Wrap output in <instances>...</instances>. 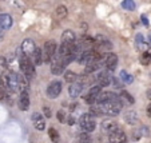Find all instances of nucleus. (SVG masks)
<instances>
[{
	"instance_id": "nucleus-41",
	"label": "nucleus",
	"mask_w": 151,
	"mask_h": 143,
	"mask_svg": "<svg viewBox=\"0 0 151 143\" xmlns=\"http://www.w3.org/2000/svg\"><path fill=\"white\" fill-rule=\"evenodd\" d=\"M147 98L151 100V90H148V91H147Z\"/></svg>"
},
{
	"instance_id": "nucleus-8",
	"label": "nucleus",
	"mask_w": 151,
	"mask_h": 143,
	"mask_svg": "<svg viewBox=\"0 0 151 143\" xmlns=\"http://www.w3.org/2000/svg\"><path fill=\"white\" fill-rule=\"evenodd\" d=\"M96 83L98 86L103 87H109L112 83V76L111 74H109V71H100L96 76Z\"/></svg>"
},
{
	"instance_id": "nucleus-34",
	"label": "nucleus",
	"mask_w": 151,
	"mask_h": 143,
	"mask_svg": "<svg viewBox=\"0 0 151 143\" xmlns=\"http://www.w3.org/2000/svg\"><path fill=\"white\" fill-rule=\"evenodd\" d=\"M56 116H58V120H59L60 123H66L67 118H66V114H64L63 110H59V111L56 112Z\"/></svg>"
},
{
	"instance_id": "nucleus-4",
	"label": "nucleus",
	"mask_w": 151,
	"mask_h": 143,
	"mask_svg": "<svg viewBox=\"0 0 151 143\" xmlns=\"http://www.w3.org/2000/svg\"><path fill=\"white\" fill-rule=\"evenodd\" d=\"M79 124H80V127H82L83 131L87 132V134L92 132L95 130V127H96V123H95V120H94V116L90 115L88 112H87V114H83L82 116H80Z\"/></svg>"
},
{
	"instance_id": "nucleus-13",
	"label": "nucleus",
	"mask_w": 151,
	"mask_h": 143,
	"mask_svg": "<svg viewBox=\"0 0 151 143\" xmlns=\"http://www.w3.org/2000/svg\"><path fill=\"white\" fill-rule=\"evenodd\" d=\"M64 67H66V66L62 63V60H60L58 56H55L54 60L51 62V72L54 75L63 74V72H64Z\"/></svg>"
},
{
	"instance_id": "nucleus-6",
	"label": "nucleus",
	"mask_w": 151,
	"mask_h": 143,
	"mask_svg": "<svg viewBox=\"0 0 151 143\" xmlns=\"http://www.w3.org/2000/svg\"><path fill=\"white\" fill-rule=\"evenodd\" d=\"M102 92V87L100 86H94V87H91L90 88V91L87 92V94L84 95V102L86 103H88V104H94V103H96V98H98V95Z\"/></svg>"
},
{
	"instance_id": "nucleus-11",
	"label": "nucleus",
	"mask_w": 151,
	"mask_h": 143,
	"mask_svg": "<svg viewBox=\"0 0 151 143\" xmlns=\"http://www.w3.org/2000/svg\"><path fill=\"white\" fill-rule=\"evenodd\" d=\"M32 119V123H34L35 129L39 130V131H43V130L46 129V120H44V116L39 112H34L31 116Z\"/></svg>"
},
{
	"instance_id": "nucleus-33",
	"label": "nucleus",
	"mask_w": 151,
	"mask_h": 143,
	"mask_svg": "<svg viewBox=\"0 0 151 143\" xmlns=\"http://www.w3.org/2000/svg\"><path fill=\"white\" fill-rule=\"evenodd\" d=\"M90 115H92V116H100L102 115V111H100L99 107H95V106H91V109H90Z\"/></svg>"
},
{
	"instance_id": "nucleus-3",
	"label": "nucleus",
	"mask_w": 151,
	"mask_h": 143,
	"mask_svg": "<svg viewBox=\"0 0 151 143\" xmlns=\"http://www.w3.org/2000/svg\"><path fill=\"white\" fill-rule=\"evenodd\" d=\"M58 51V46L55 40H48L46 44H44V50H42V55H43V62H52L56 55Z\"/></svg>"
},
{
	"instance_id": "nucleus-38",
	"label": "nucleus",
	"mask_w": 151,
	"mask_h": 143,
	"mask_svg": "<svg viewBox=\"0 0 151 143\" xmlns=\"http://www.w3.org/2000/svg\"><path fill=\"white\" fill-rule=\"evenodd\" d=\"M140 19H142L143 24H145V26L147 27V26H148V19H147V17H146V15H142V16H140Z\"/></svg>"
},
{
	"instance_id": "nucleus-16",
	"label": "nucleus",
	"mask_w": 151,
	"mask_h": 143,
	"mask_svg": "<svg viewBox=\"0 0 151 143\" xmlns=\"http://www.w3.org/2000/svg\"><path fill=\"white\" fill-rule=\"evenodd\" d=\"M14 20L8 14H0V29H8L12 26Z\"/></svg>"
},
{
	"instance_id": "nucleus-31",
	"label": "nucleus",
	"mask_w": 151,
	"mask_h": 143,
	"mask_svg": "<svg viewBox=\"0 0 151 143\" xmlns=\"http://www.w3.org/2000/svg\"><path fill=\"white\" fill-rule=\"evenodd\" d=\"M7 86H6V82L4 79H0V100H3L4 98L7 96Z\"/></svg>"
},
{
	"instance_id": "nucleus-22",
	"label": "nucleus",
	"mask_w": 151,
	"mask_h": 143,
	"mask_svg": "<svg viewBox=\"0 0 151 143\" xmlns=\"http://www.w3.org/2000/svg\"><path fill=\"white\" fill-rule=\"evenodd\" d=\"M124 120H126V123H128V124H137L138 123V114L135 111L126 112Z\"/></svg>"
},
{
	"instance_id": "nucleus-30",
	"label": "nucleus",
	"mask_w": 151,
	"mask_h": 143,
	"mask_svg": "<svg viewBox=\"0 0 151 143\" xmlns=\"http://www.w3.org/2000/svg\"><path fill=\"white\" fill-rule=\"evenodd\" d=\"M140 63L143 66H148L151 63V52H143L140 56Z\"/></svg>"
},
{
	"instance_id": "nucleus-18",
	"label": "nucleus",
	"mask_w": 151,
	"mask_h": 143,
	"mask_svg": "<svg viewBox=\"0 0 151 143\" xmlns=\"http://www.w3.org/2000/svg\"><path fill=\"white\" fill-rule=\"evenodd\" d=\"M83 90V83H79V82H75V83H71V86L68 87V92L71 98H78L80 95Z\"/></svg>"
},
{
	"instance_id": "nucleus-26",
	"label": "nucleus",
	"mask_w": 151,
	"mask_h": 143,
	"mask_svg": "<svg viewBox=\"0 0 151 143\" xmlns=\"http://www.w3.org/2000/svg\"><path fill=\"white\" fill-rule=\"evenodd\" d=\"M48 137L54 143L60 142V135H59V132H58V130H55L54 127H51V129L48 130Z\"/></svg>"
},
{
	"instance_id": "nucleus-25",
	"label": "nucleus",
	"mask_w": 151,
	"mask_h": 143,
	"mask_svg": "<svg viewBox=\"0 0 151 143\" xmlns=\"http://www.w3.org/2000/svg\"><path fill=\"white\" fill-rule=\"evenodd\" d=\"M67 14H68V9H67L66 6H59L56 8V12H55L58 19H64L67 16Z\"/></svg>"
},
{
	"instance_id": "nucleus-14",
	"label": "nucleus",
	"mask_w": 151,
	"mask_h": 143,
	"mask_svg": "<svg viewBox=\"0 0 151 143\" xmlns=\"http://www.w3.org/2000/svg\"><path fill=\"white\" fill-rule=\"evenodd\" d=\"M19 109L22 111H27L29 109V96L27 91H22L19 96Z\"/></svg>"
},
{
	"instance_id": "nucleus-27",
	"label": "nucleus",
	"mask_w": 151,
	"mask_h": 143,
	"mask_svg": "<svg viewBox=\"0 0 151 143\" xmlns=\"http://www.w3.org/2000/svg\"><path fill=\"white\" fill-rule=\"evenodd\" d=\"M78 79V75L72 71H66L64 72V80L68 82V83H75Z\"/></svg>"
},
{
	"instance_id": "nucleus-36",
	"label": "nucleus",
	"mask_w": 151,
	"mask_h": 143,
	"mask_svg": "<svg viewBox=\"0 0 151 143\" xmlns=\"http://www.w3.org/2000/svg\"><path fill=\"white\" fill-rule=\"evenodd\" d=\"M0 68H1V70H6L7 68V60H6V57H4V56L0 57Z\"/></svg>"
},
{
	"instance_id": "nucleus-40",
	"label": "nucleus",
	"mask_w": 151,
	"mask_h": 143,
	"mask_svg": "<svg viewBox=\"0 0 151 143\" xmlns=\"http://www.w3.org/2000/svg\"><path fill=\"white\" fill-rule=\"evenodd\" d=\"M147 42H148V46H151V32L148 34V36H147Z\"/></svg>"
},
{
	"instance_id": "nucleus-1",
	"label": "nucleus",
	"mask_w": 151,
	"mask_h": 143,
	"mask_svg": "<svg viewBox=\"0 0 151 143\" xmlns=\"http://www.w3.org/2000/svg\"><path fill=\"white\" fill-rule=\"evenodd\" d=\"M98 107L102 111V115H109V116H115L120 112V110L123 109V103L120 98H115V99L107 100V102H103V103L98 104Z\"/></svg>"
},
{
	"instance_id": "nucleus-10",
	"label": "nucleus",
	"mask_w": 151,
	"mask_h": 143,
	"mask_svg": "<svg viewBox=\"0 0 151 143\" xmlns=\"http://www.w3.org/2000/svg\"><path fill=\"white\" fill-rule=\"evenodd\" d=\"M109 138H110V143H126V140H127V135L120 129L111 132V134L109 135Z\"/></svg>"
},
{
	"instance_id": "nucleus-35",
	"label": "nucleus",
	"mask_w": 151,
	"mask_h": 143,
	"mask_svg": "<svg viewBox=\"0 0 151 143\" xmlns=\"http://www.w3.org/2000/svg\"><path fill=\"white\" fill-rule=\"evenodd\" d=\"M79 139H80V143H91V138H90V135L87 134V132L80 134Z\"/></svg>"
},
{
	"instance_id": "nucleus-23",
	"label": "nucleus",
	"mask_w": 151,
	"mask_h": 143,
	"mask_svg": "<svg viewBox=\"0 0 151 143\" xmlns=\"http://www.w3.org/2000/svg\"><path fill=\"white\" fill-rule=\"evenodd\" d=\"M99 67H100V62H90V63L86 64L84 72H86V74H91V72L96 71Z\"/></svg>"
},
{
	"instance_id": "nucleus-9",
	"label": "nucleus",
	"mask_w": 151,
	"mask_h": 143,
	"mask_svg": "<svg viewBox=\"0 0 151 143\" xmlns=\"http://www.w3.org/2000/svg\"><path fill=\"white\" fill-rule=\"evenodd\" d=\"M36 44H35V42L32 39H24L23 43H22V50H23V54L26 55V56H28L29 59L32 57V55H34L35 50H36Z\"/></svg>"
},
{
	"instance_id": "nucleus-2",
	"label": "nucleus",
	"mask_w": 151,
	"mask_h": 143,
	"mask_svg": "<svg viewBox=\"0 0 151 143\" xmlns=\"http://www.w3.org/2000/svg\"><path fill=\"white\" fill-rule=\"evenodd\" d=\"M19 64H20L22 74H23L28 80H31L32 78L35 76V66H34V63H32V60L29 59L28 56H26L24 54H22L20 55Z\"/></svg>"
},
{
	"instance_id": "nucleus-20",
	"label": "nucleus",
	"mask_w": 151,
	"mask_h": 143,
	"mask_svg": "<svg viewBox=\"0 0 151 143\" xmlns=\"http://www.w3.org/2000/svg\"><path fill=\"white\" fill-rule=\"evenodd\" d=\"M17 86H19L20 92H22V91H27V90H28V86H29V80L27 79L23 74L17 75Z\"/></svg>"
},
{
	"instance_id": "nucleus-21",
	"label": "nucleus",
	"mask_w": 151,
	"mask_h": 143,
	"mask_svg": "<svg viewBox=\"0 0 151 143\" xmlns=\"http://www.w3.org/2000/svg\"><path fill=\"white\" fill-rule=\"evenodd\" d=\"M31 60H32V63H34V66H40V64L43 63L42 48H39V47H37V48L35 50V52H34V55H32Z\"/></svg>"
},
{
	"instance_id": "nucleus-32",
	"label": "nucleus",
	"mask_w": 151,
	"mask_h": 143,
	"mask_svg": "<svg viewBox=\"0 0 151 143\" xmlns=\"http://www.w3.org/2000/svg\"><path fill=\"white\" fill-rule=\"evenodd\" d=\"M120 98H124V99L127 100V102H128L130 104H134V102H135V99L132 98V95H131V94H128V92H127V91H124V90H123V91L120 92Z\"/></svg>"
},
{
	"instance_id": "nucleus-12",
	"label": "nucleus",
	"mask_w": 151,
	"mask_h": 143,
	"mask_svg": "<svg viewBox=\"0 0 151 143\" xmlns=\"http://www.w3.org/2000/svg\"><path fill=\"white\" fill-rule=\"evenodd\" d=\"M119 127H118V123L115 122V120L112 119H106L102 122V130L103 132H106V134H111V132H114L115 130H118Z\"/></svg>"
},
{
	"instance_id": "nucleus-29",
	"label": "nucleus",
	"mask_w": 151,
	"mask_h": 143,
	"mask_svg": "<svg viewBox=\"0 0 151 143\" xmlns=\"http://www.w3.org/2000/svg\"><path fill=\"white\" fill-rule=\"evenodd\" d=\"M135 44H137V48H139V50L145 48V37H143L142 34H138L135 36Z\"/></svg>"
},
{
	"instance_id": "nucleus-28",
	"label": "nucleus",
	"mask_w": 151,
	"mask_h": 143,
	"mask_svg": "<svg viewBox=\"0 0 151 143\" xmlns=\"http://www.w3.org/2000/svg\"><path fill=\"white\" fill-rule=\"evenodd\" d=\"M122 7L124 9H127V11H134L137 6H135L134 0H123V1H122Z\"/></svg>"
},
{
	"instance_id": "nucleus-24",
	"label": "nucleus",
	"mask_w": 151,
	"mask_h": 143,
	"mask_svg": "<svg viewBox=\"0 0 151 143\" xmlns=\"http://www.w3.org/2000/svg\"><path fill=\"white\" fill-rule=\"evenodd\" d=\"M119 78H120V80H123V82H124V83H127V84H131L132 82H134L132 75H130L127 71H124V70H122V71L119 72Z\"/></svg>"
},
{
	"instance_id": "nucleus-39",
	"label": "nucleus",
	"mask_w": 151,
	"mask_h": 143,
	"mask_svg": "<svg viewBox=\"0 0 151 143\" xmlns=\"http://www.w3.org/2000/svg\"><path fill=\"white\" fill-rule=\"evenodd\" d=\"M66 123L74 124V123H75V118H74V116H68V118H67V120H66Z\"/></svg>"
},
{
	"instance_id": "nucleus-42",
	"label": "nucleus",
	"mask_w": 151,
	"mask_h": 143,
	"mask_svg": "<svg viewBox=\"0 0 151 143\" xmlns=\"http://www.w3.org/2000/svg\"><path fill=\"white\" fill-rule=\"evenodd\" d=\"M147 112H148V115H150V116H151V104H150V106H148V110H147Z\"/></svg>"
},
{
	"instance_id": "nucleus-19",
	"label": "nucleus",
	"mask_w": 151,
	"mask_h": 143,
	"mask_svg": "<svg viewBox=\"0 0 151 143\" xmlns=\"http://www.w3.org/2000/svg\"><path fill=\"white\" fill-rule=\"evenodd\" d=\"M115 98H118V95H115L114 92H110V91H104V92H100L99 95H98L96 98V103L100 104L103 103V102H107V100H111V99H115Z\"/></svg>"
},
{
	"instance_id": "nucleus-5",
	"label": "nucleus",
	"mask_w": 151,
	"mask_h": 143,
	"mask_svg": "<svg viewBox=\"0 0 151 143\" xmlns=\"http://www.w3.org/2000/svg\"><path fill=\"white\" fill-rule=\"evenodd\" d=\"M60 92H62V83L59 80H52L47 87V96L50 99H55L60 95Z\"/></svg>"
},
{
	"instance_id": "nucleus-17",
	"label": "nucleus",
	"mask_w": 151,
	"mask_h": 143,
	"mask_svg": "<svg viewBox=\"0 0 151 143\" xmlns=\"http://www.w3.org/2000/svg\"><path fill=\"white\" fill-rule=\"evenodd\" d=\"M75 42H76V37H75L74 31H71V29H66V31H63V34H62V43H64V44H74Z\"/></svg>"
},
{
	"instance_id": "nucleus-15",
	"label": "nucleus",
	"mask_w": 151,
	"mask_h": 143,
	"mask_svg": "<svg viewBox=\"0 0 151 143\" xmlns=\"http://www.w3.org/2000/svg\"><path fill=\"white\" fill-rule=\"evenodd\" d=\"M116 64H118V56L114 52H109L107 56H106V67H107V70L114 71L116 68Z\"/></svg>"
},
{
	"instance_id": "nucleus-7",
	"label": "nucleus",
	"mask_w": 151,
	"mask_h": 143,
	"mask_svg": "<svg viewBox=\"0 0 151 143\" xmlns=\"http://www.w3.org/2000/svg\"><path fill=\"white\" fill-rule=\"evenodd\" d=\"M4 82H6L7 90H11L12 92L17 91L19 90V86H17V75L15 72H8L6 78H3Z\"/></svg>"
},
{
	"instance_id": "nucleus-37",
	"label": "nucleus",
	"mask_w": 151,
	"mask_h": 143,
	"mask_svg": "<svg viewBox=\"0 0 151 143\" xmlns=\"http://www.w3.org/2000/svg\"><path fill=\"white\" fill-rule=\"evenodd\" d=\"M44 115H46V118H51V110H50V107H44Z\"/></svg>"
}]
</instances>
